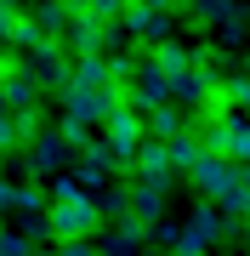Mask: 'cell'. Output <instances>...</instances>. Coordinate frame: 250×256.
Wrapping results in <instances>:
<instances>
[{
    "mask_svg": "<svg viewBox=\"0 0 250 256\" xmlns=\"http://www.w3.org/2000/svg\"><path fill=\"white\" fill-rule=\"evenodd\" d=\"M57 256H97L91 245H57Z\"/></svg>",
    "mask_w": 250,
    "mask_h": 256,
    "instance_id": "obj_23",
    "label": "cell"
},
{
    "mask_svg": "<svg viewBox=\"0 0 250 256\" xmlns=\"http://www.w3.org/2000/svg\"><path fill=\"white\" fill-rule=\"evenodd\" d=\"M46 228H51L57 245H91L102 234V205L74 182V176H51V188H46Z\"/></svg>",
    "mask_w": 250,
    "mask_h": 256,
    "instance_id": "obj_1",
    "label": "cell"
},
{
    "mask_svg": "<svg viewBox=\"0 0 250 256\" xmlns=\"http://www.w3.org/2000/svg\"><path fill=\"white\" fill-rule=\"evenodd\" d=\"M28 250H34V245H28L23 234H11L6 222H0V256H28Z\"/></svg>",
    "mask_w": 250,
    "mask_h": 256,
    "instance_id": "obj_19",
    "label": "cell"
},
{
    "mask_svg": "<svg viewBox=\"0 0 250 256\" xmlns=\"http://www.w3.org/2000/svg\"><path fill=\"white\" fill-rule=\"evenodd\" d=\"M97 256H108V250H97Z\"/></svg>",
    "mask_w": 250,
    "mask_h": 256,
    "instance_id": "obj_27",
    "label": "cell"
},
{
    "mask_svg": "<svg viewBox=\"0 0 250 256\" xmlns=\"http://www.w3.org/2000/svg\"><path fill=\"white\" fill-rule=\"evenodd\" d=\"M176 6H188V12H194V6H199V0H176Z\"/></svg>",
    "mask_w": 250,
    "mask_h": 256,
    "instance_id": "obj_25",
    "label": "cell"
},
{
    "mask_svg": "<svg viewBox=\"0 0 250 256\" xmlns=\"http://www.w3.org/2000/svg\"><path fill=\"white\" fill-rule=\"evenodd\" d=\"M205 154H216V160H228V165H250V120L245 114H222V120H211L205 131H194Z\"/></svg>",
    "mask_w": 250,
    "mask_h": 256,
    "instance_id": "obj_2",
    "label": "cell"
},
{
    "mask_svg": "<svg viewBox=\"0 0 250 256\" xmlns=\"http://www.w3.org/2000/svg\"><path fill=\"white\" fill-rule=\"evenodd\" d=\"M28 256H57V250H28Z\"/></svg>",
    "mask_w": 250,
    "mask_h": 256,
    "instance_id": "obj_26",
    "label": "cell"
},
{
    "mask_svg": "<svg viewBox=\"0 0 250 256\" xmlns=\"http://www.w3.org/2000/svg\"><path fill=\"white\" fill-rule=\"evenodd\" d=\"M108 176H114V160H108V148H102V142L80 148V176H74V182H80V188H102Z\"/></svg>",
    "mask_w": 250,
    "mask_h": 256,
    "instance_id": "obj_11",
    "label": "cell"
},
{
    "mask_svg": "<svg viewBox=\"0 0 250 256\" xmlns=\"http://www.w3.org/2000/svg\"><path fill=\"white\" fill-rule=\"evenodd\" d=\"M125 102V86H108V92H63V120H74V126H102L114 108Z\"/></svg>",
    "mask_w": 250,
    "mask_h": 256,
    "instance_id": "obj_3",
    "label": "cell"
},
{
    "mask_svg": "<svg viewBox=\"0 0 250 256\" xmlns=\"http://www.w3.org/2000/svg\"><path fill=\"white\" fill-rule=\"evenodd\" d=\"M23 148H28V171H34V176H63L68 148H63V137H57V131H40V137H28Z\"/></svg>",
    "mask_w": 250,
    "mask_h": 256,
    "instance_id": "obj_7",
    "label": "cell"
},
{
    "mask_svg": "<svg viewBox=\"0 0 250 256\" xmlns=\"http://www.w3.org/2000/svg\"><path fill=\"white\" fill-rule=\"evenodd\" d=\"M142 52H148L142 63L159 68L165 80H176V74H188V68H194V52H188V46H176V40H159V46H142Z\"/></svg>",
    "mask_w": 250,
    "mask_h": 256,
    "instance_id": "obj_10",
    "label": "cell"
},
{
    "mask_svg": "<svg viewBox=\"0 0 250 256\" xmlns=\"http://www.w3.org/2000/svg\"><path fill=\"white\" fill-rule=\"evenodd\" d=\"M216 228H222V222H216V205H199L194 216H188V228H182V234H188V239H199V245L211 250V239H222Z\"/></svg>",
    "mask_w": 250,
    "mask_h": 256,
    "instance_id": "obj_16",
    "label": "cell"
},
{
    "mask_svg": "<svg viewBox=\"0 0 250 256\" xmlns=\"http://www.w3.org/2000/svg\"><path fill=\"white\" fill-rule=\"evenodd\" d=\"M142 239H148V228H142L137 216H114L108 222V256H137Z\"/></svg>",
    "mask_w": 250,
    "mask_h": 256,
    "instance_id": "obj_12",
    "label": "cell"
},
{
    "mask_svg": "<svg viewBox=\"0 0 250 256\" xmlns=\"http://www.w3.org/2000/svg\"><path fill=\"white\" fill-rule=\"evenodd\" d=\"M233 176H239V165H228V160H216V154H199V165L188 171V182H194L205 200L216 205V200H222V194L233 188Z\"/></svg>",
    "mask_w": 250,
    "mask_h": 256,
    "instance_id": "obj_5",
    "label": "cell"
},
{
    "mask_svg": "<svg viewBox=\"0 0 250 256\" xmlns=\"http://www.w3.org/2000/svg\"><path fill=\"white\" fill-rule=\"evenodd\" d=\"M125 200H131V216H137L142 228H154V222H159V210H165V194H159V188H148V182H137Z\"/></svg>",
    "mask_w": 250,
    "mask_h": 256,
    "instance_id": "obj_13",
    "label": "cell"
},
{
    "mask_svg": "<svg viewBox=\"0 0 250 256\" xmlns=\"http://www.w3.org/2000/svg\"><path fill=\"white\" fill-rule=\"evenodd\" d=\"M17 23H23V12L11 6V0H0V40L11 46V34H17Z\"/></svg>",
    "mask_w": 250,
    "mask_h": 256,
    "instance_id": "obj_20",
    "label": "cell"
},
{
    "mask_svg": "<svg viewBox=\"0 0 250 256\" xmlns=\"http://www.w3.org/2000/svg\"><path fill=\"white\" fill-rule=\"evenodd\" d=\"M245 250H250V216H245Z\"/></svg>",
    "mask_w": 250,
    "mask_h": 256,
    "instance_id": "obj_24",
    "label": "cell"
},
{
    "mask_svg": "<svg viewBox=\"0 0 250 256\" xmlns=\"http://www.w3.org/2000/svg\"><path fill=\"white\" fill-rule=\"evenodd\" d=\"M211 80H216V74L205 68V63H194L188 74H176V80H171V108H194V114H199V102H205V92H211Z\"/></svg>",
    "mask_w": 250,
    "mask_h": 256,
    "instance_id": "obj_8",
    "label": "cell"
},
{
    "mask_svg": "<svg viewBox=\"0 0 250 256\" xmlns=\"http://www.w3.org/2000/svg\"><path fill=\"white\" fill-rule=\"evenodd\" d=\"M40 86L28 80V74H11V80H0V108L6 114H40Z\"/></svg>",
    "mask_w": 250,
    "mask_h": 256,
    "instance_id": "obj_9",
    "label": "cell"
},
{
    "mask_svg": "<svg viewBox=\"0 0 250 256\" xmlns=\"http://www.w3.org/2000/svg\"><path fill=\"white\" fill-rule=\"evenodd\" d=\"M165 102H171V80H165V74H159V68L137 63V74H131V86H125V108L148 120L154 108H165Z\"/></svg>",
    "mask_w": 250,
    "mask_h": 256,
    "instance_id": "obj_4",
    "label": "cell"
},
{
    "mask_svg": "<svg viewBox=\"0 0 250 256\" xmlns=\"http://www.w3.org/2000/svg\"><path fill=\"white\" fill-rule=\"evenodd\" d=\"M11 74H23V57L17 52H0V80H11Z\"/></svg>",
    "mask_w": 250,
    "mask_h": 256,
    "instance_id": "obj_22",
    "label": "cell"
},
{
    "mask_svg": "<svg viewBox=\"0 0 250 256\" xmlns=\"http://www.w3.org/2000/svg\"><path fill=\"white\" fill-rule=\"evenodd\" d=\"M28 23H34L46 40H57V46H63V34H68V12H63V0H46V6H40Z\"/></svg>",
    "mask_w": 250,
    "mask_h": 256,
    "instance_id": "obj_15",
    "label": "cell"
},
{
    "mask_svg": "<svg viewBox=\"0 0 250 256\" xmlns=\"http://www.w3.org/2000/svg\"><path fill=\"white\" fill-rule=\"evenodd\" d=\"M228 108L250 120V74H233V80H228Z\"/></svg>",
    "mask_w": 250,
    "mask_h": 256,
    "instance_id": "obj_18",
    "label": "cell"
},
{
    "mask_svg": "<svg viewBox=\"0 0 250 256\" xmlns=\"http://www.w3.org/2000/svg\"><path fill=\"white\" fill-rule=\"evenodd\" d=\"M120 28H125V40H142V46L171 40V18H165V12H148V6H125L120 12Z\"/></svg>",
    "mask_w": 250,
    "mask_h": 256,
    "instance_id": "obj_6",
    "label": "cell"
},
{
    "mask_svg": "<svg viewBox=\"0 0 250 256\" xmlns=\"http://www.w3.org/2000/svg\"><path fill=\"white\" fill-rule=\"evenodd\" d=\"M6 210H17V182L0 176V216H6Z\"/></svg>",
    "mask_w": 250,
    "mask_h": 256,
    "instance_id": "obj_21",
    "label": "cell"
},
{
    "mask_svg": "<svg viewBox=\"0 0 250 256\" xmlns=\"http://www.w3.org/2000/svg\"><path fill=\"white\" fill-rule=\"evenodd\" d=\"M233 6H239V0H199V6H194V23H233V18H239Z\"/></svg>",
    "mask_w": 250,
    "mask_h": 256,
    "instance_id": "obj_17",
    "label": "cell"
},
{
    "mask_svg": "<svg viewBox=\"0 0 250 256\" xmlns=\"http://www.w3.org/2000/svg\"><path fill=\"white\" fill-rule=\"evenodd\" d=\"M199 154H205V148H199V137H194V131H176V137L165 142V160H171V171H194V165H199Z\"/></svg>",
    "mask_w": 250,
    "mask_h": 256,
    "instance_id": "obj_14",
    "label": "cell"
}]
</instances>
